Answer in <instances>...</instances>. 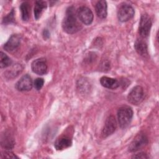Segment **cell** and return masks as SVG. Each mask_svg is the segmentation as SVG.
<instances>
[{"instance_id": "20", "label": "cell", "mask_w": 159, "mask_h": 159, "mask_svg": "<svg viewBox=\"0 0 159 159\" xmlns=\"http://www.w3.org/2000/svg\"><path fill=\"white\" fill-rule=\"evenodd\" d=\"M14 22V9H12L9 14H7L6 17H4L2 20V23L7 24L12 23Z\"/></svg>"}, {"instance_id": "24", "label": "cell", "mask_w": 159, "mask_h": 159, "mask_svg": "<svg viewBox=\"0 0 159 159\" xmlns=\"http://www.w3.org/2000/svg\"><path fill=\"white\" fill-rule=\"evenodd\" d=\"M43 36H44V38L47 39V38H48V37H49L50 33H49V32H48L47 30H44L43 32Z\"/></svg>"}, {"instance_id": "5", "label": "cell", "mask_w": 159, "mask_h": 159, "mask_svg": "<svg viewBox=\"0 0 159 159\" xmlns=\"http://www.w3.org/2000/svg\"><path fill=\"white\" fill-rule=\"evenodd\" d=\"M152 27V20L148 14L142 15L139 27V32L143 38H146L149 35Z\"/></svg>"}, {"instance_id": "18", "label": "cell", "mask_w": 159, "mask_h": 159, "mask_svg": "<svg viewBox=\"0 0 159 159\" xmlns=\"http://www.w3.org/2000/svg\"><path fill=\"white\" fill-rule=\"evenodd\" d=\"M22 19L24 21H27L30 18V6L27 2H23L20 6Z\"/></svg>"}, {"instance_id": "13", "label": "cell", "mask_w": 159, "mask_h": 159, "mask_svg": "<svg viewBox=\"0 0 159 159\" xmlns=\"http://www.w3.org/2000/svg\"><path fill=\"white\" fill-rule=\"evenodd\" d=\"M107 6L105 1H98L95 5V10L97 16L101 19H104L107 14Z\"/></svg>"}, {"instance_id": "22", "label": "cell", "mask_w": 159, "mask_h": 159, "mask_svg": "<svg viewBox=\"0 0 159 159\" xmlns=\"http://www.w3.org/2000/svg\"><path fill=\"white\" fill-rule=\"evenodd\" d=\"M134 158H148V156L144 152H140L139 153L135 154L132 157Z\"/></svg>"}, {"instance_id": "7", "label": "cell", "mask_w": 159, "mask_h": 159, "mask_svg": "<svg viewBox=\"0 0 159 159\" xmlns=\"http://www.w3.org/2000/svg\"><path fill=\"white\" fill-rule=\"evenodd\" d=\"M76 16L79 20L85 25H90L93 20V13L86 6L79 7L76 11Z\"/></svg>"}, {"instance_id": "16", "label": "cell", "mask_w": 159, "mask_h": 159, "mask_svg": "<svg viewBox=\"0 0 159 159\" xmlns=\"http://www.w3.org/2000/svg\"><path fill=\"white\" fill-rule=\"evenodd\" d=\"M135 49L136 52L141 56L142 57H147L148 56V48H147V45L145 41H143L142 39L140 40H137L135 45Z\"/></svg>"}, {"instance_id": "23", "label": "cell", "mask_w": 159, "mask_h": 159, "mask_svg": "<svg viewBox=\"0 0 159 159\" xmlns=\"http://www.w3.org/2000/svg\"><path fill=\"white\" fill-rule=\"evenodd\" d=\"M4 158H18L16 155H14L13 153L11 152H5L4 153Z\"/></svg>"}, {"instance_id": "9", "label": "cell", "mask_w": 159, "mask_h": 159, "mask_svg": "<svg viewBox=\"0 0 159 159\" xmlns=\"http://www.w3.org/2000/svg\"><path fill=\"white\" fill-rule=\"evenodd\" d=\"M117 127V122L113 116H109L104 123L102 130V135L103 137H107L113 134Z\"/></svg>"}, {"instance_id": "21", "label": "cell", "mask_w": 159, "mask_h": 159, "mask_svg": "<svg viewBox=\"0 0 159 159\" xmlns=\"http://www.w3.org/2000/svg\"><path fill=\"white\" fill-rule=\"evenodd\" d=\"M43 84H44V80L43 78H38L35 79L34 82V88L37 90H40L42 88Z\"/></svg>"}, {"instance_id": "10", "label": "cell", "mask_w": 159, "mask_h": 159, "mask_svg": "<svg viewBox=\"0 0 159 159\" xmlns=\"http://www.w3.org/2000/svg\"><path fill=\"white\" fill-rule=\"evenodd\" d=\"M33 82L31 77L29 75H25L16 83V88L20 91H27L32 89Z\"/></svg>"}, {"instance_id": "14", "label": "cell", "mask_w": 159, "mask_h": 159, "mask_svg": "<svg viewBox=\"0 0 159 159\" xmlns=\"http://www.w3.org/2000/svg\"><path fill=\"white\" fill-rule=\"evenodd\" d=\"M71 145V140L67 136H61L55 142V147L57 150H61L68 148Z\"/></svg>"}, {"instance_id": "19", "label": "cell", "mask_w": 159, "mask_h": 159, "mask_svg": "<svg viewBox=\"0 0 159 159\" xmlns=\"http://www.w3.org/2000/svg\"><path fill=\"white\" fill-rule=\"evenodd\" d=\"M12 64L11 59L4 52H1L0 55V66L1 68L9 66Z\"/></svg>"}, {"instance_id": "6", "label": "cell", "mask_w": 159, "mask_h": 159, "mask_svg": "<svg viewBox=\"0 0 159 159\" xmlns=\"http://www.w3.org/2000/svg\"><path fill=\"white\" fill-rule=\"evenodd\" d=\"M148 140L145 134L140 133L132 141L129 147V151L131 152H137L147 145Z\"/></svg>"}, {"instance_id": "3", "label": "cell", "mask_w": 159, "mask_h": 159, "mask_svg": "<svg viewBox=\"0 0 159 159\" xmlns=\"http://www.w3.org/2000/svg\"><path fill=\"white\" fill-rule=\"evenodd\" d=\"M134 16V8L128 4H122L120 6L117 11V17L122 22H127L131 19Z\"/></svg>"}, {"instance_id": "1", "label": "cell", "mask_w": 159, "mask_h": 159, "mask_svg": "<svg viewBox=\"0 0 159 159\" xmlns=\"http://www.w3.org/2000/svg\"><path fill=\"white\" fill-rule=\"evenodd\" d=\"M62 27L68 34H75L82 29V25L77 19L75 12V8L71 6L68 8L65 17L62 22Z\"/></svg>"}, {"instance_id": "8", "label": "cell", "mask_w": 159, "mask_h": 159, "mask_svg": "<svg viewBox=\"0 0 159 159\" xmlns=\"http://www.w3.org/2000/svg\"><path fill=\"white\" fill-rule=\"evenodd\" d=\"M31 68L34 73L43 75L47 73L48 66L45 58H40L35 60L31 64Z\"/></svg>"}, {"instance_id": "15", "label": "cell", "mask_w": 159, "mask_h": 159, "mask_svg": "<svg viewBox=\"0 0 159 159\" xmlns=\"http://www.w3.org/2000/svg\"><path fill=\"white\" fill-rule=\"evenodd\" d=\"M1 145L5 148L9 150L14 147V140L12 135L9 132H6L1 137Z\"/></svg>"}, {"instance_id": "4", "label": "cell", "mask_w": 159, "mask_h": 159, "mask_svg": "<svg viewBox=\"0 0 159 159\" xmlns=\"http://www.w3.org/2000/svg\"><path fill=\"white\" fill-rule=\"evenodd\" d=\"M143 98V89L140 86H136L134 87L127 96L128 101L134 105H137L141 103Z\"/></svg>"}, {"instance_id": "17", "label": "cell", "mask_w": 159, "mask_h": 159, "mask_svg": "<svg viewBox=\"0 0 159 159\" xmlns=\"http://www.w3.org/2000/svg\"><path fill=\"white\" fill-rule=\"evenodd\" d=\"M47 4L44 1H37L35 3L34 13V17L36 20H38L43 14L44 10L47 8Z\"/></svg>"}, {"instance_id": "12", "label": "cell", "mask_w": 159, "mask_h": 159, "mask_svg": "<svg viewBox=\"0 0 159 159\" xmlns=\"http://www.w3.org/2000/svg\"><path fill=\"white\" fill-rule=\"evenodd\" d=\"M100 83L102 86L109 89H116L120 86L119 82L114 78L107 76H102L100 79Z\"/></svg>"}, {"instance_id": "2", "label": "cell", "mask_w": 159, "mask_h": 159, "mask_svg": "<svg viewBox=\"0 0 159 159\" xmlns=\"http://www.w3.org/2000/svg\"><path fill=\"white\" fill-rule=\"evenodd\" d=\"M133 111L129 106H124L118 109L117 119L120 128L125 129L130 124L133 117Z\"/></svg>"}, {"instance_id": "11", "label": "cell", "mask_w": 159, "mask_h": 159, "mask_svg": "<svg viewBox=\"0 0 159 159\" xmlns=\"http://www.w3.org/2000/svg\"><path fill=\"white\" fill-rule=\"evenodd\" d=\"M22 37L19 34H12L4 45V49L7 52H12L17 49L21 42Z\"/></svg>"}]
</instances>
